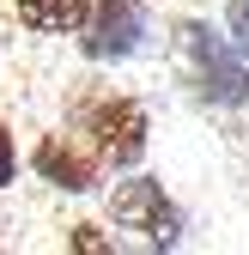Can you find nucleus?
Here are the masks:
<instances>
[{
  "mask_svg": "<svg viewBox=\"0 0 249 255\" xmlns=\"http://www.w3.org/2000/svg\"><path fill=\"white\" fill-rule=\"evenodd\" d=\"M12 176H18V152H12V134L0 128V188H12Z\"/></svg>",
  "mask_w": 249,
  "mask_h": 255,
  "instance_id": "nucleus-8",
  "label": "nucleus"
},
{
  "mask_svg": "<svg viewBox=\"0 0 249 255\" xmlns=\"http://www.w3.org/2000/svg\"><path fill=\"white\" fill-rule=\"evenodd\" d=\"M176 55H182V67H189V79L207 104H249V55L231 37L207 30L201 18H182L176 24Z\"/></svg>",
  "mask_w": 249,
  "mask_h": 255,
  "instance_id": "nucleus-1",
  "label": "nucleus"
},
{
  "mask_svg": "<svg viewBox=\"0 0 249 255\" xmlns=\"http://www.w3.org/2000/svg\"><path fill=\"white\" fill-rule=\"evenodd\" d=\"M110 219H116L122 231H140L146 243H176V237H182V213H176V201H170L152 176H128V182H116V195H110Z\"/></svg>",
  "mask_w": 249,
  "mask_h": 255,
  "instance_id": "nucleus-2",
  "label": "nucleus"
},
{
  "mask_svg": "<svg viewBox=\"0 0 249 255\" xmlns=\"http://www.w3.org/2000/svg\"><path fill=\"white\" fill-rule=\"evenodd\" d=\"M73 249H104V237H98V225H73Z\"/></svg>",
  "mask_w": 249,
  "mask_h": 255,
  "instance_id": "nucleus-9",
  "label": "nucleus"
},
{
  "mask_svg": "<svg viewBox=\"0 0 249 255\" xmlns=\"http://www.w3.org/2000/svg\"><path fill=\"white\" fill-rule=\"evenodd\" d=\"M85 128H91V146H98L110 164H140L146 152V110L134 98H104L85 110Z\"/></svg>",
  "mask_w": 249,
  "mask_h": 255,
  "instance_id": "nucleus-3",
  "label": "nucleus"
},
{
  "mask_svg": "<svg viewBox=\"0 0 249 255\" xmlns=\"http://www.w3.org/2000/svg\"><path fill=\"white\" fill-rule=\"evenodd\" d=\"M91 6L98 0H12V12H18V24H30V30H85V18H91Z\"/></svg>",
  "mask_w": 249,
  "mask_h": 255,
  "instance_id": "nucleus-6",
  "label": "nucleus"
},
{
  "mask_svg": "<svg viewBox=\"0 0 249 255\" xmlns=\"http://www.w3.org/2000/svg\"><path fill=\"white\" fill-rule=\"evenodd\" d=\"M146 43V6L140 0H98L85 18V55L91 61H122V55H134Z\"/></svg>",
  "mask_w": 249,
  "mask_h": 255,
  "instance_id": "nucleus-4",
  "label": "nucleus"
},
{
  "mask_svg": "<svg viewBox=\"0 0 249 255\" xmlns=\"http://www.w3.org/2000/svg\"><path fill=\"white\" fill-rule=\"evenodd\" d=\"M225 24H231V43L249 55V0H231V6H225Z\"/></svg>",
  "mask_w": 249,
  "mask_h": 255,
  "instance_id": "nucleus-7",
  "label": "nucleus"
},
{
  "mask_svg": "<svg viewBox=\"0 0 249 255\" xmlns=\"http://www.w3.org/2000/svg\"><path fill=\"white\" fill-rule=\"evenodd\" d=\"M98 146L91 152H79L73 140H61V134H49L43 146H37V176L43 182H55V188H67V195H85V188H98Z\"/></svg>",
  "mask_w": 249,
  "mask_h": 255,
  "instance_id": "nucleus-5",
  "label": "nucleus"
}]
</instances>
